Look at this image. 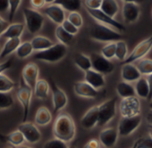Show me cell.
I'll use <instances>...</instances> for the list:
<instances>
[{"instance_id": "cell-1", "label": "cell", "mask_w": 152, "mask_h": 148, "mask_svg": "<svg viewBox=\"0 0 152 148\" xmlns=\"http://www.w3.org/2000/svg\"><path fill=\"white\" fill-rule=\"evenodd\" d=\"M53 135L66 143L73 140L76 135V126L68 113H60L56 116L53 125Z\"/></svg>"}, {"instance_id": "cell-2", "label": "cell", "mask_w": 152, "mask_h": 148, "mask_svg": "<svg viewBox=\"0 0 152 148\" xmlns=\"http://www.w3.org/2000/svg\"><path fill=\"white\" fill-rule=\"evenodd\" d=\"M90 36L92 40L101 43L116 42L123 39L121 32L98 22L91 26Z\"/></svg>"}, {"instance_id": "cell-3", "label": "cell", "mask_w": 152, "mask_h": 148, "mask_svg": "<svg viewBox=\"0 0 152 148\" xmlns=\"http://www.w3.org/2000/svg\"><path fill=\"white\" fill-rule=\"evenodd\" d=\"M67 54V46L62 43H56L51 47L36 52L33 54L35 60L48 63H56L63 60Z\"/></svg>"}, {"instance_id": "cell-4", "label": "cell", "mask_w": 152, "mask_h": 148, "mask_svg": "<svg viewBox=\"0 0 152 148\" xmlns=\"http://www.w3.org/2000/svg\"><path fill=\"white\" fill-rule=\"evenodd\" d=\"M23 14L25 22L24 24L28 31L31 34H37L38 32H39L45 22L43 14L39 12L37 9L31 7L23 8Z\"/></svg>"}, {"instance_id": "cell-5", "label": "cell", "mask_w": 152, "mask_h": 148, "mask_svg": "<svg viewBox=\"0 0 152 148\" xmlns=\"http://www.w3.org/2000/svg\"><path fill=\"white\" fill-rule=\"evenodd\" d=\"M116 114V99L115 97L106 100L99 105V127L108 124Z\"/></svg>"}, {"instance_id": "cell-6", "label": "cell", "mask_w": 152, "mask_h": 148, "mask_svg": "<svg viewBox=\"0 0 152 148\" xmlns=\"http://www.w3.org/2000/svg\"><path fill=\"white\" fill-rule=\"evenodd\" d=\"M33 94V89L29 87L23 79L20 81V87L17 91V98L23 106V122L27 121V118L30 112L31 101Z\"/></svg>"}, {"instance_id": "cell-7", "label": "cell", "mask_w": 152, "mask_h": 148, "mask_svg": "<svg viewBox=\"0 0 152 148\" xmlns=\"http://www.w3.org/2000/svg\"><path fill=\"white\" fill-rule=\"evenodd\" d=\"M86 11L88 12L90 16L92 17L98 22H100L102 24L109 26V27L116 30L117 31H119L121 33L125 31V26L123 23H121L120 22L116 21L115 18L107 15L101 9H90V8H86Z\"/></svg>"}, {"instance_id": "cell-8", "label": "cell", "mask_w": 152, "mask_h": 148, "mask_svg": "<svg viewBox=\"0 0 152 148\" xmlns=\"http://www.w3.org/2000/svg\"><path fill=\"white\" fill-rule=\"evenodd\" d=\"M141 111V104L139 96H131L122 98L119 104V112L121 117H132L140 115Z\"/></svg>"}, {"instance_id": "cell-9", "label": "cell", "mask_w": 152, "mask_h": 148, "mask_svg": "<svg viewBox=\"0 0 152 148\" xmlns=\"http://www.w3.org/2000/svg\"><path fill=\"white\" fill-rule=\"evenodd\" d=\"M141 115L132 117H122L119 120L117 130L120 136H128L132 135L141 124Z\"/></svg>"}, {"instance_id": "cell-10", "label": "cell", "mask_w": 152, "mask_h": 148, "mask_svg": "<svg viewBox=\"0 0 152 148\" xmlns=\"http://www.w3.org/2000/svg\"><path fill=\"white\" fill-rule=\"evenodd\" d=\"M152 49V35L146 39L140 41L131 52L124 63H133L134 62H138L139 60L144 58L149 51Z\"/></svg>"}, {"instance_id": "cell-11", "label": "cell", "mask_w": 152, "mask_h": 148, "mask_svg": "<svg viewBox=\"0 0 152 148\" xmlns=\"http://www.w3.org/2000/svg\"><path fill=\"white\" fill-rule=\"evenodd\" d=\"M49 85H50V89L52 92L54 112L57 113L66 107L68 104V97L66 94L64 93V91L62 89H60L51 78L49 80Z\"/></svg>"}, {"instance_id": "cell-12", "label": "cell", "mask_w": 152, "mask_h": 148, "mask_svg": "<svg viewBox=\"0 0 152 148\" xmlns=\"http://www.w3.org/2000/svg\"><path fill=\"white\" fill-rule=\"evenodd\" d=\"M92 69L104 75L111 74L115 70V64L107 58L104 57L101 54L93 53L91 54Z\"/></svg>"}, {"instance_id": "cell-13", "label": "cell", "mask_w": 152, "mask_h": 148, "mask_svg": "<svg viewBox=\"0 0 152 148\" xmlns=\"http://www.w3.org/2000/svg\"><path fill=\"white\" fill-rule=\"evenodd\" d=\"M18 129L23 134L25 140L31 144H37L41 140V132L34 124L30 121H23L18 126Z\"/></svg>"}, {"instance_id": "cell-14", "label": "cell", "mask_w": 152, "mask_h": 148, "mask_svg": "<svg viewBox=\"0 0 152 148\" xmlns=\"http://www.w3.org/2000/svg\"><path fill=\"white\" fill-rule=\"evenodd\" d=\"M41 13L57 25H62L63 22L66 20L64 9L56 4H50L43 7L41 9Z\"/></svg>"}, {"instance_id": "cell-15", "label": "cell", "mask_w": 152, "mask_h": 148, "mask_svg": "<svg viewBox=\"0 0 152 148\" xmlns=\"http://www.w3.org/2000/svg\"><path fill=\"white\" fill-rule=\"evenodd\" d=\"M39 68L34 62H28L22 70V79L24 82L34 89L39 79Z\"/></svg>"}, {"instance_id": "cell-16", "label": "cell", "mask_w": 152, "mask_h": 148, "mask_svg": "<svg viewBox=\"0 0 152 148\" xmlns=\"http://www.w3.org/2000/svg\"><path fill=\"white\" fill-rule=\"evenodd\" d=\"M140 15V7L137 3H124L122 16L126 23L136 22Z\"/></svg>"}, {"instance_id": "cell-17", "label": "cell", "mask_w": 152, "mask_h": 148, "mask_svg": "<svg viewBox=\"0 0 152 148\" xmlns=\"http://www.w3.org/2000/svg\"><path fill=\"white\" fill-rule=\"evenodd\" d=\"M73 91L80 97L83 98H96L99 96V90L94 89L88 82L84 81H77L73 84Z\"/></svg>"}, {"instance_id": "cell-18", "label": "cell", "mask_w": 152, "mask_h": 148, "mask_svg": "<svg viewBox=\"0 0 152 148\" xmlns=\"http://www.w3.org/2000/svg\"><path fill=\"white\" fill-rule=\"evenodd\" d=\"M119 136L117 128H106L99 133V142L106 148H113L116 143Z\"/></svg>"}, {"instance_id": "cell-19", "label": "cell", "mask_w": 152, "mask_h": 148, "mask_svg": "<svg viewBox=\"0 0 152 148\" xmlns=\"http://www.w3.org/2000/svg\"><path fill=\"white\" fill-rule=\"evenodd\" d=\"M99 122V105L90 108L81 119V125L84 129H92Z\"/></svg>"}, {"instance_id": "cell-20", "label": "cell", "mask_w": 152, "mask_h": 148, "mask_svg": "<svg viewBox=\"0 0 152 148\" xmlns=\"http://www.w3.org/2000/svg\"><path fill=\"white\" fill-rule=\"evenodd\" d=\"M121 77L123 81L127 82H136L142 75L137 66L133 63H124L121 70Z\"/></svg>"}, {"instance_id": "cell-21", "label": "cell", "mask_w": 152, "mask_h": 148, "mask_svg": "<svg viewBox=\"0 0 152 148\" xmlns=\"http://www.w3.org/2000/svg\"><path fill=\"white\" fill-rule=\"evenodd\" d=\"M84 81L98 90L104 88L106 85L104 74L96 71L93 69H91L84 72Z\"/></svg>"}, {"instance_id": "cell-22", "label": "cell", "mask_w": 152, "mask_h": 148, "mask_svg": "<svg viewBox=\"0 0 152 148\" xmlns=\"http://www.w3.org/2000/svg\"><path fill=\"white\" fill-rule=\"evenodd\" d=\"M0 140L4 141V142L6 141V142L9 143L10 144H12V146H15V147H19V146L23 145L24 142L26 141L23 134L18 128L6 136L0 135Z\"/></svg>"}, {"instance_id": "cell-23", "label": "cell", "mask_w": 152, "mask_h": 148, "mask_svg": "<svg viewBox=\"0 0 152 148\" xmlns=\"http://www.w3.org/2000/svg\"><path fill=\"white\" fill-rule=\"evenodd\" d=\"M35 123L38 126H47L52 121V113L48 108L45 106H41L38 109L35 114Z\"/></svg>"}, {"instance_id": "cell-24", "label": "cell", "mask_w": 152, "mask_h": 148, "mask_svg": "<svg viewBox=\"0 0 152 148\" xmlns=\"http://www.w3.org/2000/svg\"><path fill=\"white\" fill-rule=\"evenodd\" d=\"M49 89H50L49 82L44 79H39L33 89V93L36 98L39 100H45L48 96Z\"/></svg>"}, {"instance_id": "cell-25", "label": "cell", "mask_w": 152, "mask_h": 148, "mask_svg": "<svg viewBox=\"0 0 152 148\" xmlns=\"http://www.w3.org/2000/svg\"><path fill=\"white\" fill-rule=\"evenodd\" d=\"M115 90H116L117 95L121 98H127V97L137 96L136 91H135V88L130 82H127L124 81L117 83Z\"/></svg>"}, {"instance_id": "cell-26", "label": "cell", "mask_w": 152, "mask_h": 148, "mask_svg": "<svg viewBox=\"0 0 152 148\" xmlns=\"http://www.w3.org/2000/svg\"><path fill=\"white\" fill-rule=\"evenodd\" d=\"M25 30V24L21 22H15L9 24L2 37L6 38H21Z\"/></svg>"}, {"instance_id": "cell-27", "label": "cell", "mask_w": 152, "mask_h": 148, "mask_svg": "<svg viewBox=\"0 0 152 148\" xmlns=\"http://www.w3.org/2000/svg\"><path fill=\"white\" fill-rule=\"evenodd\" d=\"M134 88H135L137 96L143 98V99H146L148 101V96H149V91H150L148 78L141 77L140 80H138L136 81Z\"/></svg>"}, {"instance_id": "cell-28", "label": "cell", "mask_w": 152, "mask_h": 148, "mask_svg": "<svg viewBox=\"0 0 152 148\" xmlns=\"http://www.w3.org/2000/svg\"><path fill=\"white\" fill-rule=\"evenodd\" d=\"M31 42L34 51H36V52L46 50V49L51 47L55 44L51 39H49L48 38L44 37V36H36L31 40Z\"/></svg>"}, {"instance_id": "cell-29", "label": "cell", "mask_w": 152, "mask_h": 148, "mask_svg": "<svg viewBox=\"0 0 152 148\" xmlns=\"http://www.w3.org/2000/svg\"><path fill=\"white\" fill-rule=\"evenodd\" d=\"M73 62L80 70H82L84 72L91 70V69H92L91 56H88V55H86V54H84L83 53H78V54H76L74 55Z\"/></svg>"}, {"instance_id": "cell-30", "label": "cell", "mask_w": 152, "mask_h": 148, "mask_svg": "<svg viewBox=\"0 0 152 148\" xmlns=\"http://www.w3.org/2000/svg\"><path fill=\"white\" fill-rule=\"evenodd\" d=\"M21 43H22L21 38H8L7 41L5 43L4 46L2 47V53H1V55H0V58H5L10 55L11 54L16 52Z\"/></svg>"}, {"instance_id": "cell-31", "label": "cell", "mask_w": 152, "mask_h": 148, "mask_svg": "<svg viewBox=\"0 0 152 148\" xmlns=\"http://www.w3.org/2000/svg\"><path fill=\"white\" fill-rule=\"evenodd\" d=\"M56 38H57V40L59 41V43H62L64 45H65L66 46H69L72 44L73 39H74V35L69 33L68 31H66L62 25H57L56 31Z\"/></svg>"}, {"instance_id": "cell-32", "label": "cell", "mask_w": 152, "mask_h": 148, "mask_svg": "<svg viewBox=\"0 0 152 148\" xmlns=\"http://www.w3.org/2000/svg\"><path fill=\"white\" fill-rule=\"evenodd\" d=\"M54 4L62 7L68 12H78L83 6L82 0H56Z\"/></svg>"}, {"instance_id": "cell-33", "label": "cell", "mask_w": 152, "mask_h": 148, "mask_svg": "<svg viewBox=\"0 0 152 148\" xmlns=\"http://www.w3.org/2000/svg\"><path fill=\"white\" fill-rule=\"evenodd\" d=\"M100 9L107 15L115 18L119 12V5L116 0H103Z\"/></svg>"}, {"instance_id": "cell-34", "label": "cell", "mask_w": 152, "mask_h": 148, "mask_svg": "<svg viewBox=\"0 0 152 148\" xmlns=\"http://www.w3.org/2000/svg\"><path fill=\"white\" fill-rule=\"evenodd\" d=\"M33 51H34V49L32 47L31 42V41H25V42L21 43V45L17 48L15 54L19 59H26L32 54Z\"/></svg>"}, {"instance_id": "cell-35", "label": "cell", "mask_w": 152, "mask_h": 148, "mask_svg": "<svg viewBox=\"0 0 152 148\" xmlns=\"http://www.w3.org/2000/svg\"><path fill=\"white\" fill-rule=\"evenodd\" d=\"M116 44V48H115V58L118 61L124 62L126 58L129 55V51H128V46L126 41L121 39L115 42Z\"/></svg>"}, {"instance_id": "cell-36", "label": "cell", "mask_w": 152, "mask_h": 148, "mask_svg": "<svg viewBox=\"0 0 152 148\" xmlns=\"http://www.w3.org/2000/svg\"><path fill=\"white\" fill-rule=\"evenodd\" d=\"M16 84L15 82L10 79L7 75L4 72L0 73V92L3 93H8L11 92L15 88Z\"/></svg>"}, {"instance_id": "cell-37", "label": "cell", "mask_w": 152, "mask_h": 148, "mask_svg": "<svg viewBox=\"0 0 152 148\" xmlns=\"http://www.w3.org/2000/svg\"><path fill=\"white\" fill-rule=\"evenodd\" d=\"M136 66L142 76L152 75V59L142 58L137 62Z\"/></svg>"}, {"instance_id": "cell-38", "label": "cell", "mask_w": 152, "mask_h": 148, "mask_svg": "<svg viewBox=\"0 0 152 148\" xmlns=\"http://www.w3.org/2000/svg\"><path fill=\"white\" fill-rule=\"evenodd\" d=\"M14 104H15L14 96L10 92L8 93L0 92V111L10 109L14 105Z\"/></svg>"}, {"instance_id": "cell-39", "label": "cell", "mask_w": 152, "mask_h": 148, "mask_svg": "<svg viewBox=\"0 0 152 148\" xmlns=\"http://www.w3.org/2000/svg\"><path fill=\"white\" fill-rule=\"evenodd\" d=\"M115 48H116V44L115 42H110V43H107L101 49V54L111 60L113 58L115 57Z\"/></svg>"}, {"instance_id": "cell-40", "label": "cell", "mask_w": 152, "mask_h": 148, "mask_svg": "<svg viewBox=\"0 0 152 148\" xmlns=\"http://www.w3.org/2000/svg\"><path fill=\"white\" fill-rule=\"evenodd\" d=\"M43 148H69V146L66 142L55 137L47 141L44 144Z\"/></svg>"}, {"instance_id": "cell-41", "label": "cell", "mask_w": 152, "mask_h": 148, "mask_svg": "<svg viewBox=\"0 0 152 148\" xmlns=\"http://www.w3.org/2000/svg\"><path fill=\"white\" fill-rule=\"evenodd\" d=\"M67 20L79 29L83 25V18L78 12H70Z\"/></svg>"}, {"instance_id": "cell-42", "label": "cell", "mask_w": 152, "mask_h": 148, "mask_svg": "<svg viewBox=\"0 0 152 148\" xmlns=\"http://www.w3.org/2000/svg\"><path fill=\"white\" fill-rule=\"evenodd\" d=\"M23 0H9L10 2V9L8 14V21L12 22L15 16V14L17 13Z\"/></svg>"}, {"instance_id": "cell-43", "label": "cell", "mask_w": 152, "mask_h": 148, "mask_svg": "<svg viewBox=\"0 0 152 148\" xmlns=\"http://www.w3.org/2000/svg\"><path fill=\"white\" fill-rule=\"evenodd\" d=\"M136 142L137 148H152V136L150 134L146 137L139 138Z\"/></svg>"}, {"instance_id": "cell-44", "label": "cell", "mask_w": 152, "mask_h": 148, "mask_svg": "<svg viewBox=\"0 0 152 148\" xmlns=\"http://www.w3.org/2000/svg\"><path fill=\"white\" fill-rule=\"evenodd\" d=\"M62 26H63V28L66 30V31H68L69 33H71V34H72V35H76V34H78V32H79V28H77L75 25H73L71 22H69L67 19L63 22V24H62Z\"/></svg>"}, {"instance_id": "cell-45", "label": "cell", "mask_w": 152, "mask_h": 148, "mask_svg": "<svg viewBox=\"0 0 152 148\" xmlns=\"http://www.w3.org/2000/svg\"><path fill=\"white\" fill-rule=\"evenodd\" d=\"M103 0H84L86 8L90 9H100Z\"/></svg>"}, {"instance_id": "cell-46", "label": "cell", "mask_w": 152, "mask_h": 148, "mask_svg": "<svg viewBox=\"0 0 152 148\" xmlns=\"http://www.w3.org/2000/svg\"><path fill=\"white\" fill-rule=\"evenodd\" d=\"M10 2L9 0H0V15L4 14H9Z\"/></svg>"}, {"instance_id": "cell-47", "label": "cell", "mask_w": 152, "mask_h": 148, "mask_svg": "<svg viewBox=\"0 0 152 148\" xmlns=\"http://www.w3.org/2000/svg\"><path fill=\"white\" fill-rule=\"evenodd\" d=\"M31 6L34 9H42L47 5L46 0H30Z\"/></svg>"}, {"instance_id": "cell-48", "label": "cell", "mask_w": 152, "mask_h": 148, "mask_svg": "<svg viewBox=\"0 0 152 148\" xmlns=\"http://www.w3.org/2000/svg\"><path fill=\"white\" fill-rule=\"evenodd\" d=\"M12 63H13V58H9L7 61L0 63V73H2L6 71L7 70L10 69L12 66Z\"/></svg>"}, {"instance_id": "cell-49", "label": "cell", "mask_w": 152, "mask_h": 148, "mask_svg": "<svg viewBox=\"0 0 152 148\" xmlns=\"http://www.w3.org/2000/svg\"><path fill=\"white\" fill-rule=\"evenodd\" d=\"M83 148H100L99 142L97 139H91L84 144Z\"/></svg>"}, {"instance_id": "cell-50", "label": "cell", "mask_w": 152, "mask_h": 148, "mask_svg": "<svg viewBox=\"0 0 152 148\" xmlns=\"http://www.w3.org/2000/svg\"><path fill=\"white\" fill-rule=\"evenodd\" d=\"M8 26H9V22L0 16V37L4 34V32L6 31Z\"/></svg>"}, {"instance_id": "cell-51", "label": "cell", "mask_w": 152, "mask_h": 148, "mask_svg": "<svg viewBox=\"0 0 152 148\" xmlns=\"http://www.w3.org/2000/svg\"><path fill=\"white\" fill-rule=\"evenodd\" d=\"M148 84H149V96H148V101L151 102L152 101V75H149L148 76Z\"/></svg>"}, {"instance_id": "cell-52", "label": "cell", "mask_w": 152, "mask_h": 148, "mask_svg": "<svg viewBox=\"0 0 152 148\" xmlns=\"http://www.w3.org/2000/svg\"><path fill=\"white\" fill-rule=\"evenodd\" d=\"M146 120L148 121V124L152 125V109H150V110L148 112V113H147V115H146Z\"/></svg>"}, {"instance_id": "cell-53", "label": "cell", "mask_w": 152, "mask_h": 148, "mask_svg": "<svg viewBox=\"0 0 152 148\" xmlns=\"http://www.w3.org/2000/svg\"><path fill=\"white\" fill-rule=\"evenodd\" d=\"M124 3H137L140 4L141 2H143V0H122Z\"/></svg>"}, {"instance_id": "cell-54", "label": "cell", "mask_w": 152, "mask_h": 148, "mask_svg": "<svg viewBox=\"0 0 152 148\" xmlns=\"http://www.w3.org/2000/svg\"><path fill=\"white\" fill-rule=\"evenodd\" d=\"M55 1H56V0H46V3L48 5H50V4H54Z\"/></svg>"}, {"instance_id": "cell-55", "label": "cell", "mask_w": 152, "mask_h": 148, "mask_svg": "<svg viewBox=\"0 0 152 148\" xmlns=\"http://www.w3.org/2000/svg\"><path fill=\"white\" fill-rule=\"evenodd\" d=\"M16 148H31V147L26 146V145H22V146H19V147H16Z\"/></svg>"}, {"instance_id": "cell-56", "label": "cell", "mask_w": 152, "mask_h": 148, "mask_svg": "<svg viewBox=\"0 0 152 148\" xmlns=\"http://www.w3.org/2000/svg\"><path fill=\"white\" fill-rule=\"evenodd\" d=\"M132 148H137V142H136V141L134 142V144H133V145L132 146Z\"/></svg>"}, {"instance_id": "cell-57", "label": "cell", "mask_w": 152, "mask_h": 148, "mask_svg": "<svg viewBox=\"0 0 152 148\" xmlns=\"http://www.w3.org/2000/svg\"><path fill=\"white\" fill-rule=\"evenodd\" d=\"M69 148H77V147H76V145H75V144H72V145H70V146H69Z\"/></svg>"}, {"instance_id": "cell-58", "label": "cell", "mask_w": 152, "mask_h": 148, "mask_svg": "<svg viewBox=\"0 0 152 148\" xmlns=\"http://www.w3.org/2000/svg\"><path fill=\"white\" fill-rule=\"evenodd\" d=\"M148 128H149V129H150V133H152V125L148 124Z\"/></svg>"}, {"instance_id": "cell-59", "label": "cell", "mask_w": 152, "mask_h": 148, "mask_svg": "<svg viewBox=\"0 0 152 148\" xmlns=\"http://www.w3.org/2000/svg\"><path fill=\"white\" fill-rule=\"evenodd\" d=\"M1 53H2V47L0 46V55H1Z\"/></svg>"}, {"instance_id": "cell-60", "label": "cell", "mask_w": 152, "mask_h": 148, "mask_svg": "<svg viewBox=\"0 0 152 148\" xmlns=\"http://www.w3.org/2000/svg\"><path fill=\"white\" fill-rule=\"evenodd\" d=\"M149 106H150V109H152V101L150 102V104H149Z\"/></svg>"}, {"instance_id": "cell-61", "label": "cell", "mask_w": 152, "mask_h": 148, "mask_svg": "<svg viewBox=\"0 0 152 148\" xmlns=\"http://www.w3.org/2000/svg\"><path fill=\"white\" fill-rule=\"evenodd\" d=\"M7 148H16V147H15V146H9V147H7Z\"/></svg>"}, {"instance_id": "cell-62", "label": "cell", "mask_w": 152, "mask_h": 148, "mask_svg": "<svg viewBox=\"0 0 152 148\" xmlns=\"http://www.w3.org/2000/svg\"><path fill=\"white\" fill-rule=\"evenodd\" d=\"M149 134H150V135H151V136H152V133H149Z\"/></svg>"}]
</instances>
